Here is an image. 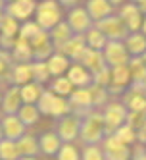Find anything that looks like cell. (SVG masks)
Returning <instances> with one entry per match:
<instances>
[{"instance_id": "obj_1", "label": "cell", "mask_w": 146, "mask_h": 160, "mask_svg": "<svg viewBox=\"0 0 146 160\" xmlns=\"http://www.w3.org/2000/svg\"><path fill=\"white\" fill-rule=\"evenodd\" d=\"M104 137H106L104 120H102L100 110H92V112H88L85 118H81V128H79V137H77V139H81V143L85 147L100 145Z\"/></svg>"}, {"instance_id": "obj_2", "label": "cell", "mask_w": 146, "mask_h": 160, "mask_svg": "<svg viewBox=\"0 0 146 160\" xmlns=\"http://www.w3.org/2000/svg\"><path fill=\"white\" fill-rule=\"evenodd\" d=\"M35 23L42 29V31H50L52 27H56L62 21V12H60V4L56 0H42L40 4H37L35 8Z\"/></svg>"}, {"instance_id": "obj_3", "label": "cell", "mask_w": 146, "mask_h": 160, "mask_svg": "<svg viewBox=\"0 0 146 160\" xmlns=\"http://www.w3.org/2000/svg\"><path fill=\"white\" fill-rule=\"evenodd\" d=\"M100 114H102V120H104V133L106 135H111L127 120V108L123 106L121 100H108Z\"/></svg>"}, {"instance_id": "obj_4", "label": "cell", "mask_w": 146, "mask_h": 160, "mask_svg": "<svg viewBox=\"0 0 146 160\" xmlns=\"http://www.w3.org/2000/svg\"><path fill=\"white\" fill-rule=\"evenodd\" d=\"M94 27L102 33L108 41H121V42H123V41H125V37L129 35L125 23H123V21L119 19V16H115V14H111V16H108L106 19L94 23Z\"/></svg>"}, {"instance_id": "obj_5", "label": "cell", "mask_w": 146, "mask_h": 160, "mask_svg": "<svg viewBox=\"0 0 146 160\" xmlns=\"http://www.w3.org/2000/svg\"><path fill=\"white\" fill-rule=\"evenodd\" d=\"M104 54V60H106V66L108 68H119V66H127L131 56L125 48V44L121 41H108L106 47L102 50Z\"/></svg>"}, {"instance_id": "obj_6", "label": "cell", "mask_w": 146, "mask_h": 160, "mask_svg": "<svg viewBox=\"0 0 146 160\" xmlns=\"http://www.w3.org/2000/svg\"><path fill=\"white\" fill-rule=\"evenodd\" d=\"M100 148H102L106 160H131V152H133L115 135H106L100 143Z\"/></svg>"}, {"instance_id": "obj_7", "label": "cell", "mask_w": 146, "mask_h": 160, "mask_svg": "<svg viewBox=\"0 0 146 160\" xmlns=\"http://www.w3.org/2000/svg\"><path fill=\"white\" fill-rule=\"evenodd\" d=\"M79 128H81V118L69 114V116H64L56 122V131L54 133L60 137L62 143H73L77 137H79Z\"/></svg>"}, {"instance_id": "obj_8", "label": "cell", "mask_w": 146, "mask_h": 160, "mask_svg": "<svg viewBox=\"0 0 146 160\" xmlns=\"http://www.w3.org/2000/svg\"><path fill=\"white\" fill-rule=\"evenodd\" d=\"M67 102L71 106V114L77 118H85L88 112L94 110L88 89H73V93L67 97Z\"/></svg>"}, {"instance_id": "obj_9", "label": "cell", "mask_w": 146, "mask_h": 160, "mask_svg": "<svg viewBox=\"0 0 146 160\" xmlns=\"http://www.w3.org/2000/svg\"><path fill=\"white\" fill-rule=\"evenodd\" d=\"M29 44H31V50H33V62H46L56 52L46 31H40L33 41H29Z\"/></svg>"}, {"instance_id": "obj_10", "label": "cell", "mask_w": 146, "mask_h": 160, "mask_svg": "<svg viewBox=\"0 0 146 160\" xmlns=\"http://www.w3.org/2000/svg\"><path fill=\"white\" fill-rule=\"evenodd\" d=\"M65 23L69 25V29L73 31V35H85V33L94 25V23H92V19L88 18L87 10L81 8V6H75V8L69 10Z\"/></svg>"}, {"instance_id": "obj_11", "label": "cell", "mask_w": 146, "mask_h": 160, "mask_svg": "<svg viewBox=\"0 0 146 160\" xmlns=\"http://www.w3.org/2000/svg\"><path fill=\"white\" fill-rule=\"evenodd\" d=\"M117 16H119V19L123 21V23H125V27H127L129 33H137V31H140L144 16L140 14L139 6H134V4H131V2L121 4V10H119Z\"/></svg>"}, {"instance_id": "obj_12", "label": "cell", "mask_w": 146, "mask_h": 160, "mask_svg": "<svg viewBox=\"0 0 146 160\" xmlns=\"http://www.w3.org/2000/svg\"><path fill=\"white\" fill-rule=\"evenodd\" d=\"M85 50H87V42H85V35H73L67 42H64L60 48H56V52H60V54H64L67 60H73L75 64H79V60H81V56L85 54Z\"/></svg>"}, {"instance_id": "obj_13", "label": "cell", "mask_w": 146, "mask_h": 160, "mask_svg": "<svg viewBox=\"0 0 146 160\" xmlns=\"http://www.w3.org/2000/svg\"><path fill=\"white\" fill-rule=\"evenodd\" d=\"M0 128H2V137L4 139H10V141H17L23 135H27V128L21 123V120L16 114L14 116H2Z\"/></svg>"}, {"instance_id": "obj_14", "label": "cell", "mask_w": 146, "mask_h": 160, "mask_svg": "<svg viewBox=\"0 0 146 160\" xmlns=\"http://www.w3.org/2000/svg\"><path fill=\"white\" fill-rule=\"evenodd\" d=\"M111 72V79L108 85V95H119L125 91L127 85H131V73L127 66H119V68H110Z\"/></svg>"}, {"instance_id": "obj_15", "label": "cell", "mask_w": 146, "mask_h": 160, "mask_svg": "<svg viewBox=\"0 0 146 160\" xmlns=\"http://www.w3.org/2000/svg\"><path fill=\"white\" fill-rule=\"evenodd\" d=\"M35 8H37L35 0H14V2H8L4 6V14L21 21V19H27L31 14H35Z\"/></svg>"}, {"instance_id": "obj_16", "label": "cell", "mask_w": 146, "mask_h": 160, "mask_svg": "<svg viewBox=\"0 0 146 160\" xmlns=\"http://www.w3.org/2000/svg\"><path fill=\"white\" fill-rule=\"evenodd\" d=\"M79 64H81L91 75H94V73H98V72H102L104 68H108V66H106V60H104V54L98 52V50H91V48L85 50V54L81 56Z\"/></svg>"}, {"instance_id": "obj_17", "label": "cell", "mask_w": 146, "mask_h": 160, "mask_svg": "<svg viewBox=\"0 0 146 160\" xmlns=\"http://www.w3.org/2000/svg\"><path fill=\"white\" fill-rule=\"evenodd\" d=\"M21 104H23V102H21L19 87L10 85V87L6 89V93L2 95V102H0L4 116H14V114H17V110H19V106H21Z\"/></svg>"}, {"instance_id": "obj_18", "label": "cell", "mask_w": 146, "mask_h": 160, "mask_svg": "<svg viewBox=\"0 0 146 160\" xmlns=\"http://www.w3.org/2000/svg\"><path fill=\"white\" fill-rule=\"evenodd\" d=\"M85 10H87L88 18L92 19V23H98V21H102L114 14V8L110 6L108 0H87Z\"/></svg>"}, {"instance_id": "obj_19", "label": "cell", "mask_w": 146, "mask_h": 160, "mask_svg": "<svg viewBox=\"0 0 146 160\" xmlns=\"http://www.w3.org/2000/svg\"><path fill=\"white\" fill-rule=\"evenodd\" d=\"M65 77L69 79V83L77 89H87V87L92 85V75L88 73L81 64H71Z\"/></svg>"}, {"instance_id": "obj_20", "label": "cell", "mask_w": 146, "mask_h": 160, "mask_svg": "<svg viewBox=\"0 0 146 160\" xmlns=\"http://www.w3.org/2000/svg\"><path fill=\"white\" fill-rule=\"evenodd\" d=\"M60 147H62V141L54 131H46L39 137V151L44 156H56Z\"/></svg>"}, {"instance_id": "obj_21", "label": "cell", "mask_w": 146, "mask_h": 160, "mask_svg": "<svg viewBox=\"0 0 146 160\" xmlns=\"http://www.w3.org/2000/svg\"><path fill=\"white\" fill-rule=\"evenodd\" d=\"M123 44H125V48H127L131 58H137V56H142L146 52V39H144V35L140 31L129 33L125 37V41H123Z\"/></svg>"}, {"instance_id": "obj_22", "label": "cell", "mask_w": 146, "mask_h": 160, "mask_svg": "<svg viewBox=\"0 0 146 160\" xmlns=\"http://www.w3.org/2000/svg\"><path fill=\"white\" fill-rule=\"evenodd\" d=\"M10 56H12V62H16V64H31L33 62L31 44L27 41L16 39V44H14V48L10 50Z\"/></svg>"}, {"instance_id": "obj_23", "label": "cell", "mask_w": 146, "mask_h": 160, "mask_svg": "<svg viewBox=\"0 0 146 160\" xmlns=\"http://www.w3.org/2000/svg\"><path fill=\"white\" fill-rule=\"evenodd\" d=\"M69 66H71V62L67 60L64 54H60V52H54L50 58L46 60V68H48L50 77H60V75H64L67 70H69Z\"/></svg>"}, {"instance_id": "obj_24", "label": "cell", "mask_w": 146, "mask_h": 160, "mask_svg": "<svg viewBox=\"0 0 146 160\" xmlns=\"http://www.w3.org/2000/svg\"><path fill=\"white\" fill-rule=\"evenodd\" d=\"M16 147H17V152H19V158L21 156H33L37 158L40 154L39 151V139L33 135H23L21 139L16 141Z\"/></svg>"}, {"instance_id": "obj_25", "label": "cell", "mask_w": 146, "mask_h": 160, "mask_svg": "<svg viewBox=\"0 0 146 160\" xmlns=\"http://www.w3.org/2000/svg\"><path fill=\"white\" fill-rule=\"evenodd\" d=\"M8 81L16 85V87H21L31 81V64H16L12 66L10 70V75H8Z\"/></svg>"}, {"instance_id": "obj_26", "label": "cell", "mask_w": 146, "mask_h": 160, "mask_svg": "<svg viewBox=\"0 0 146 160\" xmlns=\"http://www.w3.org/2000/svg\"><path fill=\"white\" fill-rule=\"evenodd\" d=\"M48 37H50V41L54 44V48H60L64 42H67V41L73 37V31L69 29V25H67L65 21H60L56 27H52L48 31Z\"/></svg>"}, {"instance_id": "obj_27", "label": "cell", "mask_w": 146, "mask_h": 160, "mask_svg": "<svg viewBox=\"0 0 146 160\" xmlns=\"http://www.w3.org/2000/svg\"><path fill=\"white\" fill-rule=\"evenodd\" d=\"M123 106L127 108V112H142L146 106V95L137 93V91H127L121 98Z\"/></svg>"}, {"instance_id": "obj_28", "label": "cell", "mask_w": 146, "mask_h": 160, "mask_svg": "<svg viewBox=\"0 0 146 160\" xmlns=\"http://www.w3.org/2000/svg\"><path fill=\"white\" fill-rule=\"evenodd\" d=\"M42 85L35 83V81H29L25 85H21L19 87V95H21V102L23 104H37V100L39 97L42 95Z\"/></svg>"}, {"instance_id": "obj_29", "label": "cell", "mask_w": 146, "mask_h": 160, "mask_svg": "<svg viewBox=\"0 0 146 160\" xmlns=\"http://www.w3.org/2000/svg\"><path fill=\"white\" fill-rule=\"evenodd\" d=\"M129 73H131V83H137V85H142L144 79H146V64L142 62L140 56H137V58H131L129 64Z\"/></svg>"}, {"instance_id": "obj_30", "label": "cell", "mask_w": 146, "mask_h": 160, "mask_svg": "<svg viewBox=\"0 0 146 160\" xmlns=\"http://www.w3.org/2000/svg\"><path fill=\"white\" fill-rule=\"evenodd\" d=\"M85 42H87V48L102 52V50H104V47H106V42H108V39H106L102 33H100V31L92 25L91 29L85 33Z\"/></svg>"}, {"instance_id": "obj_31", "label": "cell", "mask_w": 146, "mask_h": 160, "mask_svg": "<svg viewBox=\"0 0 146 160\" xmlns=\"http://www.w3.org/2000/svg\"><path fill=\"white\" fill-rule=\"evenodd\" d=\"M16 116L21 120V123H23L25 128H29V125H35V123L39 122L40 112L37 110V106H35V104H21Z\"/></svg>"}, {"instance_id": "obj_32", "label": "cell", "mask_w": 146, "mask_h": 160, "mask_svg": "<svg viewBox=\"0 0 146 160\" xmlns=\"http://www.w3.org/2000/svg\"><path fill=\"white\" fill-rule=\"evenodd\" d=\"M73 85L69 83V79H67L65 75H60V77H54V81L50 83V89L48 91H52V93L56 95V97H69L71 93H73Z\"/></svg>"}, {"instance_id": "obj_33", "label": "cell", "mask_w": 146, "mask_h": 160, "mask_svg": "<svg viewBox=\"0 0 146 160\" xmlns=\"http://www.w3.org/2000/svg\"><path fill=\"white\" fill-rule=\"evenodd\" d=\"M88 89V93H91V100H92V108L94 110H98V108H104L106 106V102H108V98H110V95H108V91L104 89V87H98V85H91V87H87Z\"/></svg>"}, {"instance_id": "obj_34", "label": "cell", "mask_w": 146, "mask_h": 160, "mask_svg": "<svg viewBox=\"0 0 146 160\" xmlns=\"http://www.w3.org/2000/svg\"><path fill=\"white\" fill-rule=\"evenodd\" d=\"M50 79L46 62H31V81H35L39 85H44Z\"/></svg>"}, {"instance_id": "obj_35", "label": "cell", "mask_w": 146, "mask_h": 160, "mask_svg": "<svg viewBox=\"0 0 146 160\" xmlns=\"http://www.w3.org/2000/svg\"><path fill=\"white\" fill-rule=\"evenodd\" d=\"M0 160H19L16 141L0 139Z\"/></svg>"}, {"instance_id": "obj_36", "label": "cell", "mask_w": 146, "mask_h": 160, "mask_svg": "<svg viewBox=\"0 0 146 160\" xmlns=\"http://www.w3.org/2000/svg\"><path fill=\"white\" fill-rule=\"evenodd\" d=\"M54 98H56V95L52 93V91H48V89H44L42 91V95L39 97V100H37V110L40 112V114H44V116H50V110H52V104H54Z\"/></svg>"}, {"instance_id": "obj_37", "label": "cell", "mask_w": 146, "mask_h": 160, "mask_svg": "<svg viewBox=\"0 0 146 160\" xmlns=\"http://www.w3.org/2000/svg\"><path fill=\"white\" fill-rule=\"evenodd\" d=\"M69 114H71V106H69V102H67V98L56 97L54 98V104H52V110H50V116L60 120L64 116H69Z\"/></svg>"}, {"instance_id": "obj_38", "label": "cell", "mask_w": 146, "mask_h": 160, "mask_svg": "<svg viewBox=\"0 0 146 160\" xmlns=\"http://www.w3.org/2000/svg\"><path fill=\"white\" fill-rule=\"evenodd\" d=\"M111 135H115L117 139H119L123 145H127V147L133 145V143H137V131H134L131 125H127V123H123L121 128H117Z\"/></svg>"}, {"instance_id": "obj_39", "label": "cell", "mask_w": 146, "mask_h": 160, "mask_svg": "<svg viewBox=\"0 0 146 160\" xmlns=\"http://www.w3.org/2000/svg\"><path fill=\"white\" fill-rule=\"evenodd\" d=\"M56 160H81V152L73 143H62Z\"/></svg>"}, {"instance_id": "obj_40", "label": "cell", "mask_w": 146, "mask_h": 160, "mask_svg": "<svg viewBox=\"0 0 146 160\" xmlns=\"http://www.w3.org/2000/svg\"><path fill=\"white\" fill-rule=\"evenodd\" d=\"M40 31H42V29H40V27L35 23V21H25V23L19 27V33H17L19 37H17V39H21V41H27V42H29V41H33V39H35V37L39 35Z\"/></svg>"}, {"instance_id": "obj_41", "label": "cell", "mask_w": 146, "mask_h": 160, "mask_svg": "<svg viewBox=\"0 0 146 160\" xmlns=\"http://www.w3.org/2000/svg\"><path fill=\"white\" fill-rule=\"evenodd\" d=\"M0 33H2L4 37H14L19 33V25H17V19L14 18H10L4 14V19H2V25H0Z\"/></svg>"}, {"instance_id": "obj_42", "label": "cell", "mask_w": 146, "mask_h": 160, "mask_svg": "<svg viewBox=\"0 0 146 160\" xmlns=\"http://www.w3.org/2000/svg\"><path fill=\"white\" fill-rule=\"evenodd\" d=\"M81 160H106V158H104V152L100 148V145H88L83 148Z\"/></svg>"}, {"instance_id": "obj_43", "label": "cell", "mask_w": 146, "mask_h": 160, "mask_svg": "<svg viewBox=\"0 0 146 160\" xmlns=\"http://www.w3.org/2000/svg\"><path fill=\"white\" fill-rule=\"evenodd\" d=\"M10 70H12V56L0 48V79H8Z\"/></svg>"}, {"instance_id": "obj_44", "label": "cell", "mask_w": 146, "mask_h": 160, "mask_svg": "<svg viewBox=\"0 0 146 160\" xmlns=\"http://www.w3.org/2000/svg\"><path fill=\"white\" fill-rule=\"evenodd\" d=\"M110 79H111V72H110V68H104L102 72H98V73H94V75H92V83H94V85H98V87L108 89Z\"/></svg>"}, {"instance_id": "obj_45", "label": "cell", "mask_w": 146, "mask_h": 160, "mask_svg": "<svg viewBox=\"0 0 146 160\" xmlns=\"http://www.w3.org/2000/svg\"><path fill=\"white\" fill-rule=\"evenodd\" d=\"M14 44H16V39L14 37H4V35H0V48L10 52L14 48Z\"/></svg>"}, {"instance_id": "obj_46", "label": "cell", "mask_w": 146, "mask_h": 160, "mask_svg": "<svg viewBox=\"0 0 146 160\" xmlns=\"http://www.w3.org/2000/svg\"><path fill=\"white\" fill-rule=\"evenodd\" d=\"M131 160H146V151L142 145H139L134 148V152H131Z\"/></svg>"}, {"instance_id": "obj_47", "label": "cell", "mask_w": 146, "mask_h": 160, "mask_svg": "<svg viewBox=\"0 0 146 160\" xmlns=\"http://www.w3.org/2000/svg\"><path fill=\"white\" fill-rule=\"evenodd\" d=\"M56 2H58L60 6H64V8H75L77 6V2H79V0H56Z\"/></svg>"}, {"instance_id": "obj_48", "label": "cell", "mask_w": 146, "mask_h": 160, "mask_svg": "<svg viewBox=\"0 0 146 160\" xmlns=\"http://www.w3.org/2000/svg\"><path fill=\"white\" fill-rule=\"evenodd\" d=\"M139 10H140V14H142V16L146 18V0H144V2H140V4H139Z\"/></svg>"}, {"instance_id": "obj_49", "label": "cell", "mask_w": 146, "mask_h": 160, "mask_svg": "<svg viewBox=\"0 0 146 160\" xmlns=\"http://www.w3.org/2000/svg\"><path fill=\"white\" fill-rule=\"evenodd\" d=\"M108 2H110V6H111V8H114V6H121L123 2H125V0H108Z\"/></svg>"}, {"instance_id": "obj_50", "label": "cell", "mask_w": 146, "mask_h": 160, "mask_svg": "<svg viewBox=\"0 0 146 160\" xmlns=\"http://www.w3.org/2000/svg\"><path fill=\"white\" fill-rule=\"evenodd\" d=\"M140 33L144 35V39H146V18L142 19V27H140Z\"/></svg>"}, {"instance_id": "obj_51", "label": "cell", "mask_w": 146, "mask_h": 160, "mask_svg": "<svg viewBox=\"0 0 146 160\" xmlns=\"http://www.w3.org/2000/svg\"><path fill=\"white\" fill-rule=\"evenodd\" d=\"M129 2H131V4H134V6H139L140 2H144V0H129Z\"/></svg>"}, {"instance_id": "obj_52", "label": "cell", "mask_w": 146, "mask_h": 160, "mask_svg": "<svg viewBox=\"0 0 146 160\" xmlns=\"http://www.w3.org/2000/svg\"><path fill=\"white\" fill-rule=\"evenodd\" d=\"M19 160H37V158H33V156H21Z\"/></svg>"}, {"instance_id": "obj_53", "label": "cell", "mask_w": 146, "mask_h": 160, "mask_svg": "<svg viewBox=\"0 0 146 160\" xmlns=\"http://www.w3.org/2000/svg\"><path fill=\"white\" fill-rule=\"evenodd\" d=\"M2 19H4V10H0V25H2Z\"/></svg>"}, {"instance_id": "obj_54", "label": "cell", "mask_w": 146, "mask_h": 160, "mask_svg": "<svg viewBox=\"0 0 146 160\" xmlns=\"http://www.w3.org/2000/svg\"><path fill=\"white\" fill-rule=\"evenodd\" d=\"M4 6H6V0H0V10H4Z\"/></svg>"}, {"instance_id": "obj_55", "label": "cell", "mask_w": 146, "mask_h": 160, "mask_svg": "<svg viewBox=\"0 0 146 160\" xmlns=\"http://www.w3.org/2000/svg\"><path fill=\"white\" fill-rule=\"evenodd\" d=\"M140 58H142V62H144V64H146V52H144V54H142V56H140Z\"/></svg>"}, {"instance_id": "obj_56", "label": "cell", "mask_w": 146, "mask_h": 160, "mask_svg": "<svg viewBox=\"0 0 146 160\" xmlns=\"http://www.w3.org/2000/svg\"><path fill=\"white\" fill-rule=\"evenodd\" d=\"M142 89H144V95H146V79H144V83H142Z\"/></svg>"}, {"instance_id": "obj_57", "label": "cell", "mask_w": 146, "mask_h": 160, "mask_svg": "<svg viewBox=\"0 0 146 160\" xmlns=\"http://www.w3.org/2000/svg\"><path fill=\"white\" fill-rule=\"evenodd\" d=\"M0 139H4V137H2V128H0Z\"/></svg>"}, {"instance_id": "obj_58", "label": "cell", "mask_w": 146, "mask_h": 160, "mask_svg": "<svg viewBox=\"0 0 146 160\" xmlns=\"http://www.w3.org/2000/svg\"><path fill=\"white\" fill-rule=\"evenodd\" d=\"M8 2H14V0H6V4H8Z\"/></svg>"}, {"instance_id": "obj_59", "label": "cell", "mask_w": 146, "mask_h": 160, "mask_svg": "<svg viewBox=\"0 0 146 160\" xmlns=\"http://www.w3.org/2000/svg\"><path fill=\"white\" fill-rule=\"evenodd\" d=\"M0 102H2V93H0Z\"/></svg>"}, {"instance_id": "obj_60", "label": "cell", "mask_w": 146, "mask_h": 160, "mask_svg": "<svg viewBox=\"0 0 146 160\" xmlns=\"http://www.w3.org/2000/svg\"><path fill=\"white\" fill-rule=\"evenodd\" d=\"M142 147H144V151H146V145H142Z\"/></svg>"}, {"instance_id": "obj_61", "label": "cell", "mask_w": 146, "mask_h": 160, "mask_svg": "<svg viewBox=\"0 0 146 160\" xmlns=\"http://www.w3.org/2000/svg\"><path fill=\"white\" fill-rule=\"evenodd\" d=\"M40 2H42V0H40Z\"/></svg>"}]
</instances>
